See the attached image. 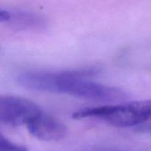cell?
I'll return each instance as SVG.
<instances>
[{
	"label": "cell",
	"instance_id": "cell-6",
	"mask_svg": "<svg viewBox=\"0 0 151 151\" xmlns=\"http://www.w3.org/2000/svg\"><path fill=\"white\" fill-rule=\"evenodd\" d=\"M0 151H28L26 147L15 144L2 134L0 135Z\"/></svg>",
	"mask_w": 151,
	"mask_h": 151
},
{
	"label": "cell",
	"instance_id": "cell-4",
	"mask_svg": "<svg viewBox=\"0 0 151 151\" xmlns=\"http://www.w3.org/2000/svg\"><path fill=\"white\" fill-rule=\"evenodd\" d=\"M29 134L43 141H58L66 137L67 128L56 118L41 111L27 125Z\"/></svg>",
	"mask_w": 151,
	"mask_h": 151
},
{
	"label": "cell",
	"instance_id": "cell-5",
	"mask_svg": "<svg viewBox=\"0 0 151 151\" xmlns=\"http://www.w3.org/2000/svg\"><path fill=\"white\" fill-rule=\"evenodd\" d=\"M8 10V23L16 29H36L42 27L44 20L41 16L23 10Z\"/></svg>",
	"mask_w": 151,
	"mask_h": 151
},
{
	"label": "cell",
	"instance_id": "cell-2",
	"mask_svg": "<svg viewBox=\"0 0 151 151\" xmlns=\"http://www.w3.org/2000/svg\"><path fill=\"white\" fill-rule=\"evenodd\" d=\"M74 119H97L117 128L142 125L151 119V100L122 104L84 108L76 111Z\"/></svg>",
	"mask_w": 151,
	"mask_h": 151
},
{
	"label": "cell",
	"instance_id": "cell-1",
	"mask_svg": "<svg viewBox=\"0 0 151 151\" xmlns=\"http://www.w3.org/2000/svg\"><path fill=\"white\" fill-rule=\"evenodd\" d=\"M97 72L98 69L93 68L59 72H27L23 75L22 84L29 89L62 93L96 101L115 102L128 98V94L120 88L88 79Z\"/></svg>",
	"mask_w": 151,
	"mask_h": 151
},
{
	"label": "cell",
	"instance_id": "cell-8",
	"mask_svg": "<svg viewBox=\"0 0 151 151\" xmlns=\"http://www.w3.org/2000/svg\"><path fill=\"white\" fill-rule=\"evenodd\" d=\"M85 151H131L128 150H124V149L119 148H111V147H97V148L89 149Z\"/></svg>",
	"mask_w": 151,
	"mask_h": 151
},
{
	"label": "cell",
	"instance_id": "cell-7",
	"mask_svg": "<svg viewBox=\"0 0 151 151\" xmlns=\"http://www.w3.org/2000/svg\"><path fill=\"white\" fill-rule=\"evenodd\" d=\"M137 131L146 134H151V124H145V125L138 126L137 128Z\"/></svg>",
	"mask_w": 151,
	"mask_h": 151
},
{
	"label": "cell",
	"instance_id": "cell-3",
	"mask_svg": "<svg viewBox=\"0 0 151 151\" xmlns=\"http://www.w3.org/2000/svg\"><path fill=\"white\" fill-rule=\"evenodd\" d=\"M41 111L35 103L28 99L11 95L0 97V122L4 125L27 126Z\"/></svg>",
	"mask_w": 151,
	"mask_h": 151
}]
</instances>
